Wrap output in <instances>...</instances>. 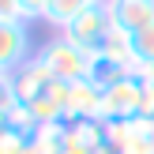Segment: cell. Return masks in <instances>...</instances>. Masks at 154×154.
Instances as JSON below:
<instances>
[{"instance_id": "obj_1", "label": "cell", "mask_w": 154, "mask_h": 154, "mask_svg": "<svg viewBox=\"0 0 154 154\" xmlns=\"http://www.w3.org/2000/svg\"><path fill=\"white\" fill-rule=\"evenodd\" d=\"M34 57L42 60L53 72V79H60V83H79V79H87V72H90V53H83L79 45H72L68 38H49Z\"/></svg>"}, {"instance_id": "obj_2", "label": "cell", "mask_w": 154, "mask_h": 154, "mask_svg": "<svg viewBox=\"0 0 154 154\" xmlns=\"http://www.w3.org/2000/svg\"><path fill=\"white\" fill-rule=\"evenodd\" d=\"M109 30H113V15H109V0H105V4H98V8L79 11L60 30V38H68L72 45H79L83 53H98L105 45V38H109Z\"/></svg>"}, {"instance_id": "obj_3", "label": "cell", "mask_w": 154, "mask_h": 154, "mask_svg": "<svg viewBox=\"0 0 154 154\" xmlns=\"http://www.w3.org/2000/svg\"><path fill=\"white\" fill-rule=\"evenodd\" d=\"M147 102V87L135 83L132 75H120L113 87L102 90V120H132L143 113Z\"/></svg>"}, {"instance_id": "obj_4", "label": "cell", "mask_w": 154, "mask_h": 154, "mask_svg": "<svg viewBox=\"0 0 154 154\" xmlns=\"http://www.w3.org/2000/svg\"><path fill=\"white\" fill-rule=\"evenodd\" d=\"M30 60V30L23 19L0 23V72L15 75L23 64Z\"/></svg>"}, {"instance_id": "obj_5", "label": "cell", "mask_w": 154, "mask_h": 154, "mask_svg": "<svg viewBox=\"0 0 154 154\" xmlns=\"http://www.w3.org/2000/svg\"><path fill=\"white\" fill-rule=\"evenodd\" d=\"M53 72L42 64L38 57H30L26 64L19 68V72L11 75V90H15V102H23V105H30V102H38V98H45L53 90Z\"/></svg>"}, {"instance_id": "obj_6", "label": "cell", "mask_w": 154, "mask_h": 154, "mask_svg": "<svg viewBox=\"0 0 154 154\" xmlns=\"http://www.w3.org/2000/svg\"><path fill=\"white\" fill-rule=\"evenodd\" d=\"M102 117V87L90 79H79V83H68V109H64V120H94Z\"/></svg>"}, {"instance_id": "obj_7", "label": "cell", "mask_w": 154, "mask_h": 154, "mask_svg": "<svg viewBox=\"0 0 154 154\" xmlns=\"http://www.w3.org/2000/svg\"><path fill=\"white\" fill-rule=\"evenodd\" d=\"M109 15L113 26L139 34V30L154 26V0H109Z\"/></svg>"}, {"instance_id": "obj_8", "label": "cell", "mask_w": 154, "mask_h": 154, "mask_svg": "<svg viewBox=\"0 0 154 154\" xmlns=\"http://www.w3.org/2000/svg\"><path fill=\"white\" fill-rule=\"evenodd\" d=\"M98 53H105L113 64H120V68L128 72V68L135 64V34H128V30L113 26V30H109V38H105V45H102Z\"/></svg>"}, {"instance_id": "obj_9", "label": "cell", "mask_w": 154, "mask_h": 154, "mask_svg": "<svg viewBox=\"0 0 154 154\" xmlns=\"http://www.w3.org/2000/svg\"><path fill=\"white\" fill-rule=\"evenodd\" d=\"M105 4V0H49V11H45V23L57 30H64L68 23L75 19L79 11H87V8H98Z\"/></svg>"}, {"instance_id": "obj_10", "label": "cell", "mask_w": 154, "mask_h": 154, "mask_svg": "<svg viewBox=\"0 0 154 154\" xmlns=\"http://www.w3.org/2000/svg\"><path fill=\"white\" fill-rule=\"evenodd\" d=\"M120 75H124V68L113 64L105 53H90V72H87V79H90V83H98V87L105 90V87H113Z\"/></svg>"}, {"instance_id": "obj_11", "label": "cell", "mask_w": 154, "mask_h": 154, "mask_svg": "<svg viewBox=\"0 0 154 154\" xmlns=\"http://www.w3.org/2000/svg\"><path fill=\"white\" fill-rule=\"evenodd\" d=\"M135 60L154 64V26H147V30H139V34H135Z\"/></svg>"}, {"instance_id": "obj_12", "label": "cell", "mask_w": 154, "mask_h": 154, "mask_svg": "<svg viewBox=\"0 0 154 154\" xmlns=\"http://www.w3.org/2000/svg\"><path fill=\"white\" fill-rule=\"evenodd\" d=\"M19 4V19L30 23V19H42L45 23V11H49V0H15Z\"/></svg>"}, {"instance_id": "obj_13", "label": "cell", "mask_w": 154, "mask_h": 154, "mask_svg": "<svg viewBox=\"0 0 154 154\" xmlns=\"http://www.w3.org/2000/svg\"><path fill=\"white\" fill-rule=\"evenodd\" d=\"M0 154H30V139L15 135V132H4L0 135Z\"/></svg>"}, {"instance_id": "obj_14", "label": "cell", "mask_w": 154, "mask_h": 154, "mask_svg": "<svg viewBox=\"0 0 154 154\" xmlns=\"http://www.w3.org/2000/svg\"><path fill=\"white\" fill-rule=\"evenodd\" d=\"M11 19H19V4L15 0H0V23H11Z\"/></svg>"}, {"instance_id": "obj_15", "label": "cell", "mask_w": 154, "mask_h": 154, "mask_svg": "<svg viewBox=\"0 0 154 154\" xmlns=\"http://www.w3.org/2000/svg\"><path fill=\"white\" fill-rule=\"evenodd\" d=\"M98 154H120V150H113V147H102V150H98Z\"/></svg>"}, {"instance_id": "obj_16", "label": "cell", "mask_w": 154, "mask_h": 154, "mask_svg": "<svg viewBox=\"0 0 154 154\" xmlns=\"http://www.w3.org/2000/svg\"><path fill=\"white\" fill-rule=\"evenodd\" d=\"M4 132H8V124H4V117H0V135H4Z\"/></svg>"}, {"instance_id": "obj_17", "label": "cell", "mask_w": 154, "mask_h": 154, "mask_svg": "<svg viewBox=\"0 0 154 154\" xmlns=\"http://www.w3.org/2000/svg\"><path fill=\"white\" fill-rule=\"evenodd\" d=\"M0 75H4V72H0Z\"/></svg>"}]
</instances>
